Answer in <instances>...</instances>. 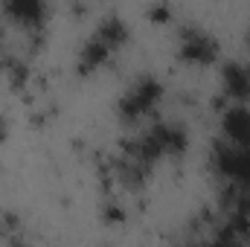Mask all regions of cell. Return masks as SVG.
Wrapping results in <instances>:
<instances>
[{
	"instance_id": "cell-1",
	"label": "cell",
	"mask_w": 250,
	"mask_h": 247,
	"mask_svg": "<svg viewBox=\"0 0 250 247\" xmlns=\"http://www.w3.org/2000/svg\"><path fill=\"white\" fill-rule=\"evenodd\" d=\"M154 99H157V84H154L151 79H148V82H140L137 90L123 102V114L125 117H137V114H143Z\"/></svg>"
},
{
	"instance_id": "cell-2",
	"label": "cell",
	"mask_w": 250,
	"mask_h": 247,
	"mask_svg": "<svg viewBox=\"0 0 250 247\" xmlns=\"http://www.w3.org/2000/svg\"><path fill=\"white\" fill-rule=\"evenodd\" d=\"M224 131H227L236 143L248 145L250 143V111L248 108H233V111L224 117Z\"/></svg>"
},
{
	"instance_id": "cell-3",
	"label": "cell",
	"mask_w": 250,
	"mask_h": 247,
	"mask_svg": "<svg viewBox=\"0 0 250 247\" xmlns=\"http://www.w3.org/2000/svg\"><path fill=\"white\" fill-rule=\"evenodd\" d=\"M224 84H227V90H230L233 96L245 99L250 93V70L242 67V64H230V67L224 70Z\"/></svg>"
},
{
	"instance_id": "cell-4",
	"label": "cell",
	"mask_w": 250,
	"mask_h": 247,
	"mask_svg": "<svg viewBox=\"0 0 250 247\" xmlns=\"http://www.w3.org/2000/svg\"><path fill=\"white\" fill-rule=\"evenodd\" d=\"M212 53H215V47H212L209 38H204V35H192V32L184 38V56H187L189 62H209Z\"/></svg>"
},
{
	"instance_id": "cell-5",
	"label": "cell",
	"mask_w": 250,
	"mask_h": 247,
	"mask_svg": "<svg viewBox=\"0 0 250 247\" xmlns=\"http://www.w3.org/2000/svg\"><path fill=\"white\" fill-rule=\"evenodd\" d=\"M6 9L12 12V18L32 23V21H41V15H44V0H6Z\"/></svg>"
}]
</instances>
